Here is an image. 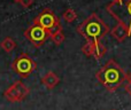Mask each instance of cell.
<instances>
[{
	"mask_svg": "<svg viewBox=\"0 0 131 110\" xmlns=\"http://www.w3.org/2000/svg\"><path fill=\"white\" fill-rule=\"evenodd\" d=\"M98 81L109 92H115L127 80L128 74L117 64L115 60H109L95 74Z\"/></svg>",
	"mask_w": 131,
	"mask_h": 110,
	"instance_id": "6da1fadb",
	"label": "cell"
},
{
	"mask_svg": "<svg viewBox=\"0 0 131 110\" xmlns=\"http://www.w3.org/2000/svg\"><path fill=\"white\" fill-rule=\"evenodd\" d=\"M77 32L84 37L86 41H100L108 32H111V29L98 14L93 13L77 25Z\"/></svg>",
	"mask_w": 131,
	"mask_h": 110,
	"instance_id": "7a4b0ae2",
	"label": "cell"
},
{
	"mask_svg": "<svg viewBox=\"0 0 131 110\" xmlns=\"http://www.w3.org/2000/svg\"><path fill=\"white\" fill-rule=\"evenodd\" d=\"M106 10L118 24H122L128 30L131 37V0L111 1L106 6Z\"/></svg>",
	"mask_w": 131,
	"mask_h": 110,
	"instance_id": "3957f363",
	"label": "cell"
},
{
	"mask_svg": "<svg viewBox=\"0 0 131 110\" xmlns=\"http://www.w3.org/2000/svg\"><path fill=\"white\" fill-rule=\"evenodd\" d=\"M34 24L40 25L41 28H44L50 33H53V32L62 29L60 18L50 8H45L38 16H36L34 18Z\"/></svg>",
	"mask_w": 131,
	"mask_h": 110,
	"instance_id": "277c9868",
	"label": "cell"
},
{
	"mask_svg": "<svg viewBox=\"0 0 131 110\" xmlns=\"http://www.w3.org/2000/svg\"><path fill=\"white\" fill-rule=\"evenodd\" d=\"M10 67L21 78H27L36 70L37 64L27 53H22L13 61Z\"/></svg>",
	"mask_w": 131,
	"mask_h": 110,
	"instance_id": "5b68a950",
	"label": "cell"
},
{
	"mask_svg": "<svg viewBox=\"0 0 131 110\" xmlns=\"http://www.w3.org/2000/svg\"><path fill=\"white\" fill-rule=\"evenodd\" d=\"M50 36H51V33L48 31H46L40 25L34 24V23L24 31V37L37 48L40 47L50 38Z\"/></svg>",
	"mask_w": 131,
	"mask_h": 110,
	"instance_id": "8992f818",
	"label": "cell"
},
{
	"mask_svg": "<svg viewBox=\"0 0 131 110\" xmlns=\"http://www.w3.org/2000/svg\"><path fill=\"white\" fill-rule=\"evenodd\" d=\"M30 88L27 87L22 81H15L4 93V96L9 102H21L29 95Z\"/></svg>",
	"mask_w": 131,
	"mask_h": 110,
	"instance_id": "52a82bcc",
	"label": "cell"
},
{
	"mask_svg": "<svg viewBox=\"0 0 131 110\" xmlns=\"http://www.w3.org/2000/svg\"><path fill=\"white\" fill-rule=\"evenodd\" d=\"M41 83L48 90H53L58 84L60 83V78L58 77V75L53 71H48L47 74H45L41 78Z\"/></svg>",
	"mask_w": 131,
	"mask_h": 110,
	"instance_id": "ba28073f",
	"label": "cell"
},
{
	"mask_svg": "<svg viewBox=\"0 0 131 110\" xmlns=\"http://www.w3.org/2000/svg\"><path fill=\"white\" fill-rule=\"evenodd\" d=\"M111 33H112V36H113L114 38H115L116 40L118 41V43H122V41H124L125 39L129 37L128 30L125 29V28L123 27L122 24H118V23L113 28V29L111 30Z\"/></svg>",
	"mask_w": 131,
	"mask_h": 110,
	"instance_id": "9c48e42d",
	"label": "cell"
},
{
	"mask_svg": "<svg viewBox=\"0 0 131 110\" xmlns=\"http://www.w3.org/2000/svg\"><path fill=\"white\" fill-rule=\"evenodd\" d=\"M107 53V48L101 41H94V48H93V54L92 56L97 60L101 58L102 56Z\"/></svg>",
	"mask_w": 131,
	"mask_h": 110,
	"instance_id": "30bf717a",
	"label": "cell"
},
{
	"mask_svg": "<svg viewBox=\"0 0 131 110\" xmlns=\"http://www.w3.org/2000/svg\"><path fill=\"white\" fill-rule=\"evenodd\" d=\"M0 46H1V48L6 53H10L16 48V43L14 41L13 38H10V37H6V38L0 43Z\"/></svg>",
	"mask_w": 131,
	"mask_h": 110,
	"instance_id": "8fae6325",
	"label": "cell"
},
{
	"mask_svg": "<svg viewBox=\"0 0 131 110\" xmlns=\"http://www.w3.org/2000/svg\"><path fill=\"white\" fill-rule=\"evenodd\" d=\"M50 38L52 39V41L55 44V45H61L62 43L64 41V34L63 32H62V29L61 30H58V31L53 32V33H51Z\"/></svg>",
	"mask_w": 131,
	"mask_h": 110,
	"instance_id": "7c38bea8",
	"label": "cell"
},
{
	"mask_svg": "<svg viewBox=\"0 0 131 110\" xmlns=\"http://www.w3.org/2000/svg\"><path fill=\"white\" fill-rule=\"evenodd\" d=\"M62 18H63L66 22L71 23V22H74V21L77 18V14H76V11H75L74 9L68 8L67 10L62 14Z\"/></svg>",
	"mask_w": 131,
	"mask_h": 110,
	"instance_id": "4fadbf2b",
	"label": "cell"
},
{
	"mask_svg": "<svg viewBox=\"0 0 131 110\" xmlns=\"http://www.w3.org/2000/svg\"><path fill=\"white\" fill-rule=\"evenodd\" d=\"M93 48H94V41H86V43L82 46V52H83L84 55L90 57V56H92V54H93Z\"/></svg>",
	"mask_w": 131,
	"mask_h": 110,
	"instance_id": "5bb4252c",
	"label": "cell"
},
{
	"mask_svg": "<svg viewBox=\"0 0 131 110\" xmlns=\"http://www.w3.org/2000/svg\"><path fill=\"white\" fill-rule=\"evenodd\" d=\"M20 4L22 7H24V8H28V7L32 6V4H34V0H20Z\"/></svg>",
	"mask_w": 131,
	"mask_h": 110,
	"instance_id": "9a60e30c",
	"label": "cell"
},
{
	"mask_svg": "<svg viewBox=\"0 0 131 110\" xmlns=\"http://www.w3.org/2000/svg\"><path fill=\"white\" fill-rule=\"evenodd\" d=\"M124 87H125V91H127L128 94L131 95V80H130L129 78H128V77H127V80H125Z\"/></svg>",
	"mask_w": 131,
	"mask_h": 110,
	"instance_id": "2e32d148",
	"label": "cell"
},
{
	"mask_svg": "<svg viewBox=\"0 0 131 110\" xmlns=\"http://www.w3.org/2000/svg\"><path fill=\"white\" fill-rule=\"evenodd\" d=\"M128 78H129L130 80H131V74H130V75H128Z\"/></svg>",
	"mask_w": 131,
	"mask_h": 110,
	"instance_id": "e0dca14e",
	"label": "cell"
},
{
	"mask_svg": "<svg viewBox=\"0 0 131 110\" xmlns=\"http://www.w3.org/2000/svg\"><path fill=\"white\" fill-rule=\"evenodd\" d=\"M14 2H20V0H13Z\"/></svg>",
	"mask_w": 131,
	"mask_h": 110,
	"instance_id": "ac0fdd59",
	"label": "cell"
},
{
	"mask_svg": "<svg viewBox=\"0 0 131 110\" xmlns=\"http://www.w3.org/2000/svg\"><path fill=\"white\" fill-rule=\"evenodd\" d=\"M112 1H121V0H112Z\"/></svg>",
	"mask_w": 131,
	"mask_h": 110,
	"instance_id": "d6986e66",
	"label": "cell"
},
{
	"mask_svg": "<svg viewBox=\"0 0 131 110\" xmlns=\"http://www.w3.org/2000/svg\"><path fill=\"white\" fill-rule=\"evenodd\" d=\"M112 110H116V109H112Z\"/></svg>",
	"mask_w": 131,
	"mask_h": 110,
	"instance_id": "ffe728a7",
	"label": "cell"
}]
</instances>
